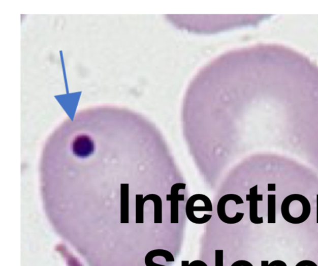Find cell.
Returning a JSON list of instances; mask_svg holds the SVG:
<instances>
[{"label":"cell","instance_id":"obj_11","mask_svg":"<svg viewBox=\"0 0 318 266\" xmlns=\"http://www.w3.org/2000/svg\"><path fill=\"white\" fill-rule=\"evenodd\" d=\"M295 266H317L316 263L309 260H303L298 263Z\"/></svg>","mask_w":318,"mask_h":266},{"label":"cell","instance_id":"obj_14","mask_svg":"<svg viewBox=\"0 0 318 266\" xmlns=\"http://www.w3.org/2000/svg\"><path fill=\"white\" fill-rule=\"evenodd\" d=\"M276 185L275 184H268V191H275Z\"/></svg>","mask_w":318,"mask_h":266},{"label":"cell","instance_id":"obj_15","mask_svg":"<svg viewBox=\"0 0 318 266\" xmlns=\"http://www.w3.org/2000/svg\"><path fill=\"white\" fill-rule=\"evenodd\" d=\"M261 266H272V264L270 263L269 264V261H262Z\"/></svg>","mask_w":318,"mask_h":266},{"label":"cell","instance_id":"obj_3","mask_svg":"<svg viewBox=\"0 0 318 266\" xmlns=\"http://www.w3.org/2000/svg\"><path fill=\"white\" fill-rule=\"evenodd\" d=\"M186 184L177 183L173 185L171 189V194L166 195V200L171 201V223H179V201L185 200V195H180V190H185Z\"/></svg>","mask_w":318,"mask_h":266},{"label":"cell","instance_id":"obj_17","mask_svg":"<svg viewBox=\"0 0 318 266\" xmlns=\"http://www.w3.org/2000/svg\"><path fill=\"white\" fill-rule=\"evenodd\" d=\"M189 262L188 261H182V266H189Z\"/></svg>","mask_w":318,"mask_h":266},{"label":"cell","instance_id":"obj_2","mask_svg":"<svg viewBox=\"0 0 318 266\" xmlns=\"http://www.w3.org/2000/svg\"><path fill=\"white\" fill-rule=\"evenodd\" d=\"M234 200L237 205L244 204V201L239 195L236 194H227L220 198L217 205V214L220 220L228 225H234L241 222L244 217V213L238 212L235 217H229L226 214V204L228 201Z\"/></svg>","mask_w":318,"mask_h":266},{"label":"cell","instance_id":"obj_8","mask_svg":"<svg viewBox=\"0 0 318 266\" xmlns=\"http://www.w3.org/2000/svg\"><path fill=\"white\" fill-rule=\"evenodd\" d=\"M147 201L143 194H137L136 198V223H144V204Z\"/></svg>","mask_w":318,"mask_h":266},{"label":"cell","instance_id":"obj_7","mask_svg":"<svg viewBox=\"0 0 318 266\" xmlns=\"http://www.w3.org/2000/svg\"><path fill=\"white\" fill-rule=\"evenodd\" d=\"M147 201H152L154 205V223H163V201L157 194H148L145 196Z\"/></svg>","mask_w":318,"mask_h":266},{"label":"cell","instance_id":"obj_4","mask_svg":"<svg viewBox=\"0 0 318 266\" xmlns=\"http://www.w3.org/2000/svg\"><path fill=\"white\" fill-rule=\"evenodd\" d=\"M258 186H253L246 195V200L249 201V217L250 222L256 225L264 223L263 217H258V201H263V195L258 194Z\"/></svg>","mask_w":318,"mask_h":266},{"label":"cell","instance_id":"obj_9","mask_svg":"<svg viewBox=\"0 0 318 266\" xmlns=\"http://www.w3.org/2000/svg\"><path fill=\"white\" fill-rule=\"evenodd\" d=\"M268 200V220L269 224L276 223V195L269 194L267 196Z\"/></svg>","mask_w":318,"mask_h":266},{"label":"cell","instance_id":"obj_6","mask_svg":"<svg viewBox=\"0 0 318 266\" xmlns=\"http://www.w3.org/2000/svg\"><path fill=\"white\" fill-rule=\"evenodd\" d=\"M157 256H161L165 258L167 262H174L175 259L173 254L169 251L165 250H154L150 251L145 257V264L146 266H166L157 264L153 262V259Z\"/></svg>","mask_w":318,"mask_h":266},{"label":"cell","instance_id":"obj_10","mask_svg":"<svg viewBox=\"0 0 318 266\" xmlns=\"http://www.w3.org/2000/svg\"><path fill=\"white\" fill-rule=\"evenodd\" d=\"M215 266H224V251L215 250Z\"/></svg>","mask_w":318,"mask_h":266},{"label":"cell","instance_id":"obj_5","mask_svg":"<svg viewBox=\"0 0 318 266\" xmlns=\"http://www.w3.org/2000/svg\"><path fill=\"white\" fill-rule=\"evenodd\" d=\"M195 212H213V205H212L211 201L203 204V205L201 204V205L195 206L194 200H192L190 197L188 198L186 204L185 212L186 217H187L188 219L192 223L197 224V225H202V224L206 223L205 221L199 219V218L195 217Z\"/></svg>","mask_w":318,"mask_h":266},{"label":"cell","instance_id":"obj_18","mask_svg":"<svg viewBox=\"0 0 318 266\" xmlns=\"http://www.w3.org/2000/svg\"><path fill=\"white\" fill-rule=\"evenodd\" d=\"M231 266H238V262L237 261L234 262Z\"/></svg>","mask_w":318,"mask_h":266},{"label":"cell","instance_id":"obj_12","mask_svg":"<svg viewBox=\"0 0 318 266\" xmlns=\"http://www.w3.org/2000/svg\"><path fill=\"white\" fill-rule=\"evenodd\" d=\"M189 266H208V265L201 260H195V261L189 263Z\"/></svg>","mask_w":318,"mask_h":266},{"label":"cell","instance_id":"obj_16","mask_svg":"<svg viewBox=\"0 0 318 266\" xmlns=\"http://www.w3.org/2000/svg\"><path fill=\"white\" fill-rule=\"evenodd\" d=\"M317 211H316V223L318 224V194L316 195Z\"/></svg>","mask_w":318,"mask_h":266},{"label":"cell","instance_id":"obj_13","mask_svg":"<svg viewBox=\"0 0 318 266\" xmlns=\"http://www.w3.org/2000/svg\"><path fill=\"white\" fill-rule=\"evenodd\" d=\"M271 262L273 266H287L286 263L281 260H275Z\"/></svg>","mask_w":318,"mask_h":266},{"label":"cell","instance_id":"obj_1","mask_svg":"<svg viewBox=\"0 0 318 266\" xmlns=\"http://www.w3.org/2000/svg\"><path fill=\"white\" fill-rule=\"evenodd\" d=\"M281 213L286 222L298 225L308 219L311 214L310 203L301 194H291L284 198L281 205Z\"/></svg>","mask_w":318,"mask_h":266}]
</instances>
